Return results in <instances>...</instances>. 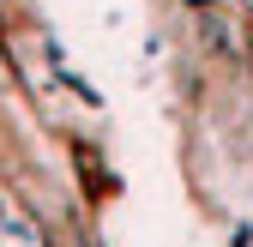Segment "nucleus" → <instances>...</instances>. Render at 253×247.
I'll list each match as a JSON object with an SVG mask.
<instances>
[{
  "mask_svg": "<svg viewBox=\"0 0 253 247\" xmlns=\"http://www.w3.org/2000/svg\"><path fill=\"white\" fill-rule=\"evenodd\" d=\"M199 24H205V42H211L217 54H235V24H223V18L205 6V0H199Z\"/></svg>",
  "mask_w": 253,
  "mask_h": 247,
  "instance_id": "1",
  "label": "nucleus"
}]
</instances>
